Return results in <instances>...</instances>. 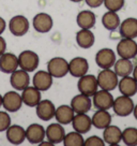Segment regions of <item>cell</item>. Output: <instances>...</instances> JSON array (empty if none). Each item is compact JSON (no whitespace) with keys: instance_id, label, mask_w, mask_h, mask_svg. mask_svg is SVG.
Wrapping results in <instances>:
<instances>
[{"instance_id":"6da1fadb","label":"cell","mask_w":137,"mask_h":146,"mask_svg":"<svg viewBox=\"0 0 137 146\" xmlns=\"http://www.w3.org/2000/svg\"><path fill=\"white\" fill-rule=\"evenodd\" d=\"M96 81L100 89L113 91L118 86L119 76L111 69H102L96 76Z\"/></svg>"},{"instance_id":"e0dca14e","label":"cell","mask_w":137,"mask_h":146,"mask_svg":"<svg viewBox=\"0 0 137 146\" xmlns=\"http://www.w3.org/2000/svg\"><path fill=\"white\" fill-rule=\"evenodd\" d=\"M26 139L30 144L39 145L45 140V128L40 123H31L26 129Z\"/></svg>"},{"instance_id":"f1b7e54d","label":"cell","mask_w":137,"mask_h":146,"mask_svg":"<svg viewBox=\"0 0 137 146\" xmlns=\"http://www.w3.org/2000/svg\"><path fill=\"white\" fill-rule=\"evenodd\" d=\"M111 115L109 114L108 111L106 110H97L94 114L92 115L91 121L92 126L96 127V129H105L107 126L111 123Z\"/></svg>"},{"instance_id":"ee69618b","label":"cell","mask_w":137,"mask_h":146,"mask_svg":"<svg viewBox=\"0 0 137 146\" xmlns=\"http://www.w3.org/2000/svg\"><path fill=\"white\" fill-rule=\"evenodd\" d=\"M2 106V95L0 94V108Z\"/></svg>"},{"instance_id":"277c9868","label":"cell","mask_w":137,"mask_h":146,"mask_svg":"<svg viewBox=\"0 0 137 146\" xmlns=\"http://www.w3.org/2000/svg\"><path fill=\"white\" fill-rule=\"evenodd\" d=\"M47 71L54 78H62L68 73V61L63 57H54L47 62Z\"/></svg>"},{"instance_id":"5bb4252c","label":"cell","mask_w":137,"mask_h":146,"mask_svg":"<svg viewBox=\"0 0 137 146\" xmlns=\"http://www.w3.org/2000/svg\"><path fill=\"white\" fill-rule=\"evenodd\" d=\"M56 106L53 101L48 99L41 100L36 106V113L39 118L43 121H48L55 117Z\"/></svg>"},{"instance_id":"484cf974","label":"cell","mask_w":137,"mask_h":146,"mask_svg":"<svg viewBox=\"0 0 137 146\" xmlns=\"http://www.w3.org/2000/svg\"><path fill=\"white\" fill-rule=\"evenodd\" d=\"M74 115H75V112L71 108V105L62 104L59 105L58 108H56L54 118H56L57 123H61L62 126H65V125H70L72 123Z\"/></svg>"},{"instance_id":"60d3db41","label":"cell","mask_w":137,"mask_h":146,"mask_svg":"<svg viewBox=\"0 0 137 146\" xmlns=\"http://www.w3.org/2000/svg\"><path fill=\"white\" fill-rule=\"evenodd\" d=\"M132 76L135 78V81L137 82V64L133 68V72H132Z\"/></svg>"},{"instance_id":"b9f144b4","label":"cell","mask_w":137,"mask_h":146,"mask_svg":"<svg viewBox=\"0 0 137 146\" xmlns=\"http://www.w3.org/2000/svg\"><path fill=\"white\" fill-rule=\"evenodd\" d=\"M133 115H134V117H135V119L137 120V104L134 105V109H133Z\"/></svg>"},{"instance_id":"5b68a950","label":"cell","mask_w":137,"mask_h":146,"mask_svg":"<svg viewBox=\"0 0 137 146\" xmlns=\"http://www.w3.org/2000/svg\"><path fill=\"white\" fill-rule=\"evenodd\" d=\"M117 55L120 58L133 59L137 55V43L135 39L122 38L117 44Z\"/></svg>"},{"instance_id":"ffe728a7","label":"cell","mask_w":137,"mask_h":146,"mask_svg":"<svg viewBox=\"0 0 137 146\" xmlns=\"http://www.w3.org/2000/svg\"><path fill=\"white\" fill-rule=\"evenodd\" d=\"M103 140L107 145H119L122 141V130L118 126L110 123L105 129H103Z\"/></svg>"},{"instance_id":"83f0119b","label":"cell","mask_w":137,"mask_h":146,"mask_svg":"<svg viewBox=\"0 0 137 146\" xmlns=\"http://www.w3.org/2000/svg\"><path fill=\"white\" fill-rule=\"evenodd\" d=\"M76 23L80 29H92L96 23V14L89 10L82 11L76 16Z\"/></svg>"},{"instance_id":"4dcf8cb0","label":"cell","mask_w":137,"mask_h":146,"mask_svg":"<svg viewBox=\"0 0 137 146\" xmlns=\"http://www.w3.org/2000/svg\"><path fill=\"white\" fill-rule=\"evenodd\" d=\"M120 17L117 12L113 11H107L103 16H102V25L104 26L105 29L109 31H114L116 29H118L120 26Z\"/></svg>"},{"instance_id":"52a82bcc","label":"cell","mask_w":137,"mask_h":146,"mask_svg":"<svg viewBox=\"0 0 137 146\" xmlns=\"http://www.w3.org/2000/svg\"><path fill=\"white\" fill-rule=\"evenodd\" d=\"M116 53L109 47H104L97 50L96 55V64L101 69H111L116 62Z\"/></svg>"},{"instance_id":"d590c367","label":"cell","mask_w":137,"mask_h":146,"mask_svg":"<svg viewBox=\"0 0 137 146\" xmlns=\"http://www.w3.org/2000/svg\"><path fill=\"white\" fill-rule=\"evenodd\" d=\"M85 146H105V142L103 140V137H100L97 135H91L84 142Z\"/></svg>"},{"instance_id":"cb8c5ba5","label":"cell","mask_w":137,"mask_h":146,"mask_svg":"<svg viewBox=\"0 0 137 146\" xmlns=\"http://www.w3.org/2000/svg\"><path fill=\"white\" fill-rule=\"evenodd\" d=\"M119 32L122 38L136 39L137 38V18L128 17L120 23Z\"/></svg>"},{"instance_id":"ac0fdd59","label":"cell","mask_w":137,"mask_h":146,"mask_svg":"<svg viewBox=\"0 0 137 146\" xmlns=\"http://www.w3.org/2000/svg\"><path fill=\"white\" fill-rule=\"evenodd\" d=\"M5 137L10 144L20 145L26 140V130L19 125H11L5 130Z\"/></svg>"},{"instance_id":"836d02e7","label":"cell","mask_w":137,"mask_h":146,"mask_svg":"<svg viewBox=\"0 0 137 146\" xmlns=\"http://www.w3.org/2000/svg\"><path fill=\"white\" fill-rule=\"evenodd\" d=\"M125 0H104L103 5H105L107 11L119 12L124 7Z\"/></svg>"},{"instance_id":"3957f363","label":"cell","mask_w":137,"mask_h":146,"mask_svg":"<svg viewBox=\"0 0 137 146\" xmlns=\"http://www.w3.org/2000/svg\"><path fill=\"white\" fill-rule=\"evenodd\" d=\"M134 105L135 104H134L132 97L121 95L114 100L111 109L114 110L115 114L119 117H128V115H131L133 113Z\"/></svg>"},{"instance_id":"7bdbcfd3","label":"cell","mask_w":137,"mask_h":146,"mask_svg":"<svg viewBox=\"0 0 137 146\" xmlns=\"http://www.w3.org/2000/svg\"><path fill=\"white\" fill-rule=\"evenodd\" d=\"M70 1H72L74 3H78V2H82V0H70Z\"/></svg>"},{"instance_id":"ba28073f","label":"cell","mask_w":137,"mask_h":146,"mask_svg":"<svg viewBox=\"0 0 137 146\" xmlns=\"http://www.w3.org/2000/svg\"><path fill=\"white\" fill-rule=\"evenodd\" d=\"M115 98L111 92L104 89H97L96 94L92 96V105H94L96 110H106L109 111L113 108Z\"/></svg>"},{"instance_id":"30bf717a","label":"cell","mask_w":137,"mask_h":146,"mask_svg":"<svg viewBox=\"0 0 137 146\" xmlns=\"http://www.w3.org/2000/svg\"><path fill=\"white\" fill-rule=\"evenodd\" d=\"M29 21L24 15H15L10 19V32L15 36H23L29 30Z\"/></svg>"},{"instance_id":"8fae6325","label":"cell","mask_w":137,"mask_h":146,"mask_svg":"<svg viewBox=\"0 0 137 146\" xmlns=\"http://www.w3.org/2000/svg\"><path fill=\"white\" fill-rule=\"evenodd\" d=\"M10 84L14 90L22 91L26 87L30 85V75L29 72L25 71L23 69H17L14 72L11 73L10 76Z\"/></svg>"},{"instance_id":"8992f818","label":"cell","mask_w":137,"mask_h":146,"mask_svg":"<svg viewBox=\"0 0 137 146\" xmlns=\"http://www.w3.org/2000/svg\"><path fill=\"white\" fill-rule=\"evenodd\" d=\"M77 89L82 95L92 97L99 89L96 76L93 74H88V73L80 76L77 82Z\"/></svg>"},{"instance_id":"8d00e7d4","label":"cell","mask_w":137,"mask_h":146,"mask_svg":"<svg viewBox=\"0 0 137 146\" xmlns=\"http://www.w3.org/2000/svg\"><path fill=\"white\" fill-rule=\"evenodd\" d=\"M86 3H87L88 7H90L92 9H96V8H99L103 5L104 0H85Z\"/></svg>"},{"instance_id":"4fadbf2b","label":"cell","mask_w":137,"mask_h":146,"mask_svg":"<svg viewBox=\"0 0 137 146\" xmlns=\"http://www.w3.org/2000/svg\"><path fill=\"white\" fill-rule=\"evenodd\" d=\"M89 72V62L84 57H74L68 61V73L73 78H79Z\"/></svg>"},{"instance_id":"7402d4cb","label":"cell","mask_w":137,"mask_h":146,"mask_svg":"<svg viewBox=\"0 0 137 146\" xmlns=\"http://www.w3.org/2000/svg\"><path fill=\"white\" fill-rule=\"evenodd\" d=\"M20 96H22L23 104L27 105L29 108H36L38 103L42 100L41 91L34 86H30V85L22 90Z\"/></svg>"},{"instance_id":"9c48e42d","label":"cell","mask_w":137,"mask_h":146,"mask_svg":"<svg viewBox=\"0 0 137 146\" xmlns=\"http://www.w3.org/2000/svg\"><path fill=\"white\" fill-rule=\"evenodd\" d=\"M2 106L5 108L7 112H10V113L17 112L23 106L22 96L17 92V90H11L5 92L2 96Z\"/></svg>"},{"instance_id":"1f68e13d","label":"cell","mask_w":137,"mask_h":146,"mask_svg":"<svg viewBox=\"0 0 137 146\" xmlns=\"http://www.w3.org/2000/svg\"><path fill=\"white\" fill-rule=\"evenodd\" d=\"M84 142H85V139L82 133L72 131V132L65 133L62 144L64 146H82Z\"/></svg>"},{"instance_id":"9a60e30c","label":"cell","mask_w":137,"mask_h":146,"mask_svg":"<svg viewBox=\"0 0 137 146\" xmlns=\"http://www.w3.org/2000/svg\"><path fill=\"white\" fill-rule=\"evenodd\" d=\"M71 125L73 127L74 131L82 133V134H86L92 128L91 117L87 115V113H77L74 115Z\"/></svg>"},{"instance_id":"f546056e","label":"cell","mask_w":137,"mask_h":146,"mask_svg":"<svg viewBox=\"0 0 137 146\" xmlns=\"http://www.w3.org/2000/svg\"><path fill=\"white\" fill-rule=\"evenodd\" d=\"M114 71L119 78H123L131 75L133 72V64L131 59H125V58H119L116 60L114 64Z\"/></svg>"},{"instance_id":"e575fe53","label":"cell","mask_w":137,"mask_h":146,"mask_svg":"<svg viewBox=\"0 0 137 146\" xmlns=\"http://www.w3.org/2000/svg\"><path fill=\"white\" fill-rule=\"evenodd\" d=\"M12 125L11 116L7 111H0V132H5V130Z\"/></svg>"},{"instance_id":"d4e9b609","label":"cell","mask_w":137,"mask_h":146,"mask_svg":"<svg viewBox=\"0 0 137 146\" xmlns=\"http://www.w3.org/2000/svg\"><path fill=\"white\" fill-rule=\"evenodd\" d=\"M117 87H118L120 94L123 96L133 97L137 94V82L131 75L120 78Z\"/></svg>"},{"instance_id":"74e56055","label":"cell","mask_w":137,"mask_h":146,"mask_svg":"<svg viewBox=\"0 0 137 146\" xmlns=\"http://www.w3.org/2000/svg\"><path fill=\"white\" fill-rule=\"evenodd\" d=\"M7 52V41L5 40V38L0 36V56Z\"/></svg>"},{"instance_id":"44dd1931","label":"cell","mask_w":137,"mask_h":146,"mask_svg":"<svg viewBox=\"0 0 137 146\" xmlns=\"http://www.w3.org/2000/svg\"><path fill=\"white\" fill-rule=\"evenodd\" d=\"M53 76L50 75L48 71L40 70L38 72L34 73L33 78H32V84L37 89L41 91L48 90L51 85H53Z\"/></svg>"},{"instance_id":"f35d334b","label":"cell","mask_w":137,"mask_h":146,"mask_svg":"<svg viewBox=\"0 0 137 146\" xmlns=\"http://www.w3.org/2000/svg\"><path fill=\"white\" fill-rule=\"evenodd\" d=\"M5 28H7V23H5V18H2L0 16V36L5 32Z\"/></svg>"},{"instance_id":"d6986e66","label":"cell","mask_w":137,"mask_h":146,"mask_svg":"<svg viewBox=\"0 0 137 146\" xmlns=\"http://www.w3.org/2000/svg\"><path fill=\"white\" fill-rule=\"evenodd\" d=\"M70 105L75 112V114H77V113H88L92 108L91 97H88L79 92L78 95L73 97Z\"/></svg>"},{"instance_id":"7a4b0ae2","label":"cell","mask_w":137,"mask_h":146,"mask_svg":"<svg viewBox=\"0 0 137 146\" xmlns=\"http://www.w3.org/2000/svg\"><path fill=\"white\" fill-rule=\"evenodd\" d=\"M17 57H18V68L23 69L27 72H34L39 67L40 57L33 50H25Z\"/></svg>"},{"instance_id":"4316f807","label":"cell","mask_w":137,"mask_h":146,"mask_svg":"<svg viewBox=\"0 0 137 146\" xmlns=\"http://www.w3.org/2000/svg\"><path fill=\"white\" fill-rule=\"evenodd\" d=\"M96 42L94 33L91 29H80L76 32V43L80 48L87 50L93 46Z\"/></svg>"},{"instance_id":"d6a6232c","label":"cell","mask_w":137,"mask_h":146,"mask_svg":"<svg viewBox=\"0 0 137 146\" xmlns=\"http://www.w3.org/2000/svg\"><path fill=\"white\" fill-rule=\"evenodd\" d=\"M128 146H137V128L128 127L122 130V141Z\"/></svg>"},{"instance_id":"603a6c76","label":"cell","mask_w":137,"mask_h":146,"mask_svg":"<svg viewBox=\"0 0 137 146\" xmlns=\"http://www.w3.org/2000/svg\"><path fill=\"white\" fill-rule=\"evenodd\" d=\"M18 69V57L12 53H3L0 56V71L11 74Z\"/></svg>"},{"instance_id":"2e32d148","label":"cell","mask_w":137,"mask_h":146,"mask_svg":"<svg viewBox=\"0 0 137 146\" xmlns=\"http://www.w3.org/2000/svg\"><path fill=\"white\" fill-rule=\"evenodd\" d=\"M64 135H65L64 127L59 123H50L45 129V137L47 139V141L53 143L54 145L62 143Z\"/></svg>"},{"instance_id":"ab89813d","label":"cell","mask_w":137,"mask_h":146,"mask_svg":"<svg viewBox=\"0 0 137 146\" xmlns=\"http://www.w3.org/2000/svg\"><path fill=\"white\" fill-rule=\"evenodd\" d=\"M39 145H41V146H54V144H53V143H50L49 141H44V140H43Z\"/></svg>"},{"instance_id":"7c38bea8","label":"cell","mask_w":137,"mask_h":146,"mask_svg":"<svg viewBox=\"0 0 137 146\" xmlns=\"http://www.w3.org/2000/svg\"><path fill=\"white\" fill-rule=\"evenodd\" d=\"M32 26L33 29L40 33H47L53 29L54 26V19L49 14L41 12L34 15L32 19Z\"/></svg>"}]
</instances>
